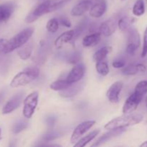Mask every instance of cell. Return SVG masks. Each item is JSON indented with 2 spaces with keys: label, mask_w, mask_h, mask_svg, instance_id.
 <instances>
[{
  "label": "cell",
  "mask_w": 147,
  "mask_h": 147,
  "mask_svg": "<svg viewBox=\"0 0 147 147\" xmlns=\"http://www.w3.org/2000/svg\"><path fill=\"white\" fill-rule=\"evenodd\" d=\"M144 116L140 113H129L123 114L112 119L105 125L104 128L107 130L123 129L129 126H134L141 123L143 121Z\"/></svg>",
  "instance_id": "obj_1"
},
{
  "label": "cell",
  "mask_w": 147,
  "mask_h": 147,
  "mask_svg": "<svg viewBox=\"0 0 147 147\" xmlns=\"http://www.w3.org/2000/svg\"><path fill=\"white\" fill-rule=\"evenodd\" d=\"M40 70L37 67H30L17 73L10 83L11 88H18L27 86L38 78Z\"/></svg>",
  "instance_id": "obj_2"
},
{
  "label": "cell",
  "mask_w": 147,
  "mask_h": 147,
  "mask_svg": "<svg viewBox=\"0 0 147 147\" xmlns=\"http://www.w3.org/2000/svg\"><path fill=\"white\" fill-rule=\"evenodd\" d=\"M34 32V29L33 27H27L14 36L9 40H8L4 54L9 53L16 49L22 47L29 41L30 37L32 36Z\"/></svg>",
  "instance_id": "obj_3"
},
{
  "label": "cell",
  "mask_w": 147,
  "mask_h": 147,
  "mask_svg": "<svg viewBox=\"0 0 147 147\" xmlns=\"http://www.w3.org/2000/svg\"><path fill=\"white\" fill-rule=\"evenodd\" d=\"M38 92L34 91L26 96L23 100V116L26 119H30L34 115L38 104Z\"/></svg>",
  "instance_id": "obj_4"
},
{
  "label": "cell",
  "mask_w": 147,
  "mask_h": 147,
  "mask_svg": "<svg viewBox=\"0 0 147 147\" xmlns=\"http://www.w3.org/2000/svg\"><path fill=\"white\" fill-rule=\"evenodd\" d=\"M141 44L140 34L136 29H131L128 34V42L126 51L129 55L133 56Z\"/></svg>",
  "instance_id": "obj_5"
},
{
  "label": "cell",
  "mask_w": 147,
  "mask_h": 147,
  "mask_svg": "<svg viewBox=\"0 0 147 147\" xmlns=\"http://www.w3.org/2000/svg\"><path fill=\"white\" fill-rule=\"evenodd\" d=\"M95 124H96V121L88 120L82 122L80 124L78 125L76 129H74V131H73V134H72L71 138H70V142L72 144L77 142Z\"/></svg>",
  "instance_id": "obj_6"
},
{
  "label": "cell",
  "mask_w": 147,
  "mask_h": 147,
  "mask_svg": "<svg viewBox=\"0 0 147 147\" xmlns=\"http://www.w3.org/2000/svg\"><path fill=\"white\" fill-rule=\"evenodd\" d=\"M49 13V2L48 0L43 1L42 3L39 4L35 7L25 19V22L27 23H32L38 20L40 17L44 14Z\"/></svg>",
  "instance_id": "obj_7"
},
{
  "label": "cell",
  "mask_w": 147,
  "mask_h": 147,
  "mask_svg": "<svg viewBox=\"0 0 147 147\" xmlns=\"http://www.w3.org/2000/svg\"><path fill=\"white\" fill-rule=\"evenodd\" d=\"M24 93L22 92H20L13 96L6 103L4 107L2 109V113L3 114H8V113H11L18 109L19 106L21 105L22 101L24 100Z\"/></svg>",
  "instance_id": "obj_8"
},
{
  "label": "cell",
  "mask_w": 147,
  "mask_h": 147,
  "mask_svg": "<svg viewBox=\"0 0 147 147\" xmlns=\"http://www.w3.org/2000/svg\"><path fill=\"white\" fill-rule=\"evenodd\" d=\"M142 98L136 96L135 93H131L125 101L122 109V113L123 114L132 113L137 109L138 106L140 104Z\"/></svg>",
  "instance_id": "obj_9"
},
{
  "label": "cell",
  "mask_w": 147,
  "mask_h": 147,
  "mask_svg": "<svg viewBox=\"0 0 147 147\" xmlns=\"http://www.w3.org/2000/svg\"><path fill=\"white\" fill-rule=\"evenodd\" d=\"M85 72H86V67H85L84 64L78 63L70 70L66 78V80L72 84L78 83L83 78Z\"/></svg>",
  "instance_id": "obj_10"
},
{
  "label": "cell",
  "mask_w": 147,
  "mask_h": 147,
  "mask_svg": "<svg viewBox=\"0 0 147 147\" xmlns=\"http://www.w3.org/2000/svg\"><path fill=\"white\" fill-rule=\"evenodd\" d=\"M123 84L121 81H116L110 86L106 93V96L109 101L112 103H116L119 100V96L123 88Z\"/></svg>",
  "instance_id": "obj_11"
},
{
  "label": "cell",
  "mask_w": 147,
  "mask_h": 147,
  "mask_svg": "<svg viewBox=\"0 0 147 147\" xmlns=\"http://www.w3.org/2000/svg\"><path fill=\"white\" fill-rule=\"evenodd\" d=\"M117 26L118 22H116V20L113 19H109L103 22L99 26V32L104 37H110L115 32Z\"/></svg>",
  "instance_id": "obj_12"
},
{
  "label": "cell",
  "mask_w": 147,
  "mask_h": 147,
  "mask_svg": "<svg viewBox=\"0 0 147 147\" xmlns=\"http://www.w3.org/2000/svg\"><path fill=\"white\" fill-rule=\"evenodd\" d=\"M107 9L106 0H98L89 9V15L93 18L101 17L105 14Z\"/></svg>",
  "instance_id": "obj_13"
},
{
  "label": "cell",
  "mask_w": 147,
  "mask_h": 147,
  "mask_svg": "<svg viewBox=\"0 0 147 147\" xmlns=\"http://www.w3.org/2000/svg\"><path fill=\"white\" fill-rule=\"evenodd\" d=\"M126 131V128H123V129H112V130H109V132L104 134L102 136L96 140V142L94 144H92V146H100V145L103 144L105 142H107L108 140H110L112 138L116 137V136H119L123 132Z\"/></svg>",
  "instance_id": "obj_14"
},
{
  "label": "cell",
  "mask_w": 147,
  "mask_h": 147,
  "mask_svg": "<svg viewBox=\"0 0 147 147\" xmlns=\"http://www.w3.org/2000/svg\"><path fill=\"white\" fill-rule=\"evenodd\" d=\"M91 5V1H88V0L80 1V3L73 7L71 11H70V14L73 17H80L90 9V7H92Z\"/></svg>",
  "instance_id": "obj_15"
},
{
  "label": "cell",
  "mask_w": 147,
  "mask_h": 147,
  "mask_svg": "<svg viewBox=\"0 0 147 147\" xmlns=\"http://www.w3.org/2000/svg\"><path fill=\"white\" fill-rule=\"evenodd\" d=\"M15 9V4L12 2L4 3L0 5V22L7 21Z\"/></svg>",
  "instance_id": "obj_16"
},
{
  "label": "cell",
  "mask_w": 147,
  "mask_h": 147,
  "mask_svg": "<svg viewBox=\"0 0 147 147\" xmlns=\"http://www.w3.org/2000/svg\"><path fill=\"white\" fill-rule=\"evenodd\" d=\"M74 37V30H70L62 33L60 35L57 37V38L55 40V46L57 49L60 50L65 45L66 43L70 42L73 40Z\"/></svg>",
  "instance_id": "obj_17"
},
{
  "label": "cell",
  "mask_w": 147,
  "mask_h": 147,
  "mask_svg": "<svg viewBox=\"0 0 147 147\" xmlns=\"http://www.w3.org/2000/svg\"><path fill=\"white\" fill-rule=\"evenodd\" d=\"M101 39V34L100 32H94L86 35L83 39V45L86 47L96 46L99 43Z\"/></svg>",
  "instance_id": "obj_18"
},
{
  "label": "cell",
  "mask_w": 147,
  "mask_h": 147,
  "mask_svg": "<svg viewBox=\"0 0 147 147\" xmlns=\"http://www.w3.org/2000/svg\"><path fill=\"white\" fill-rule=\"evenodd\" d=\"M99 133H100V130L99 129H96V130L93 131L89 133L88 135H86V136H83V138L80 139V140L78 141L77 143L74 144V146L77 147H83L86 146L88 144L90 143L91 141H93L98 135Z\"/></svg>",
  "instance_id": "obj_19"
},
{
  "label": "cell",
  "mask_w": 147,
  "mask_h": 147,
  "mask_svg": "<svg viewBox=\"0 0 147 147\" xmlns=\"http://www.w3.org/2000/svg\"><path fill=\"white\" fill-rule=\"evenodd\" d=\"M32 50L33 44L31 42H29L27 44L24 45L22 47H21V48L17 52V54H18L20 59H22L23 60H26L30 57L32 53Z\"/></svg>",
  "instance_id": "obj_20"
},
{
  "label": "cell",
  "mask_w": 147,
  "mask_h": 147,
  "mask_svg": "<svg viewBox=\"0 0 147 147\" xmlns=\"http://www.w3.org/2000/svg\"><path fill=\"white\" fill-rule=\"evenodd\" d=\"M72 83H69L66 79L65 80H57L50 84V88L55 91H62L72 86Z\"/></svg>",
  "instance_id": "obj_21"
},
{
  "label": "cell",
  "mask_w": 147,
  "mask_h": 147,
  "mask_svg": "<svg viewBox=\"0 0 147 147\" xmlns=\"http://www.w3.org/2000/svg\"><path fill=\"white\" fill-rule=\"evenodd\" d=\"M112 50V47L111 46H104L100 50L96 51L93 55V60L95 62H98L100 60H105L106 56Z\"/></svg>",
  "instance_id": "obj_22"
},
{
  "label": "cell",
  "mask_w": 147,
  "mask_h": 147,
  "mask_svg": "<svg viewBox=\"0 0 147 147\" xmlns=\"http://www.w3.org/2000/svg\"><path fill=\"white\" fill-rule=\"evenodd\" d=\"M134 93L143 99L144 96L147 93V80H142L139 82L135 87Z\"/></svg>",
  "instance_id": "obj_23"
},
{
  "label": "cell",
  "mask_w": 147,
  "mask_h": 147,
  "mask_svg": "<svg viewBox=\"0 0 147 147\" xmlns=\"http://www.w3.org/2000/svg\"><path fill=\"white\" fill-rule=\"evenodd\" d=\"M96 69L97 73L102 76H106L109 73V66L105 60L96 62Z\"/></svg>",
  "instance_id": "obj_24"
},
{
  "label": "cell",
  "mask_w": 147,
  "mask_h": 147,
  "mask_svg": "<svg viewBox=\"0 0 147 147\" xmlns=\"http://www.w3.org/2000/svg\"><path fill=\"white\" fill-rule=\"evenodd\" d=\"M70 1L71 0H48L49 13L62 8Z\"/></svg>",
  "instance_id": "obj_25"
},
{
  "label": "cell",
  "mask_w": 147,
  "mask_h": 147,
  "mask_svg": "<svg viewBox=\"0 0 147 147\" xmlns=\"http://www.w3.org/2000/svg\"><path fill=\"white\" fill-rule=\"evenodd\" d=\"M134 15L136 17H141L145 13V4L144 0H137L135 2L132 9Z\"/></svg>",
  "instance_id": "obj_26"
},
{
  "label": "cell",
  "mask_w": 147,
  "mask_h": 147,
  "mask_svg": "<svg viewBox=\"0 0 147 147\" xmlns=\"http://www.w3.org/2000/svg\"><path fill=\"white\" fill-rule=\"evenodd\" d=\"M59 24H60L59 20L55 18H53L47 22L46 24V29L49 32L55 33L58 30Z\"/></svg>",
  "instance_id": "obj_27"
},
{
  "label": "cell",
  "mask_w": 147,
  "mask_h": 147,
  "mask_svg": "<svg viewBox=\"0 0 147 147\" xmlns=\"http://www.w3.org/2000/svg\"><path fill=\"white\" fill-rule=\"evenodd\" d=\"M139 69H138L137 65H129L128 66L123 67L121 69L122 74L125 76H134L136 73H139Z\"/></svg>",
  "instance_id": "obj_28"
},
{
  "label": "cell",
  "mask_w": 147,
  "mask_h": 147,
  "mask_svg": "<svg viewBox=\"0 0 147 147\" xmlns=\"http://www.w3.org/2000/svg\"><path fill=\"white\" fill-rule=\"evenodd\" d=\"M28 127V123L24 120H20L14 125L12 132L14 134H19Z\"/></svg>",
  "instance_id": "obj_29"
},
{
  "label": "cell",
  "mask_w": 147,
  "mask_h": 147,
  "mask_svg": "<svg viewBox=\"0 0 147 147\" xmlns=\"http://www.w3.org/2000/svg\"><path fill=\"white\" fill-rule=\"evenodd\" d=\"M131 24V20L127 17H123L118 21V27L121 31H126Z\"/></svg>",
  "instance_id": "obj_30"
},
{
  "label": "cell",
  "mask_w": 147,
  "mask_h": 147,
  "mask_svg": "<svg viewBox=\"0 0 147 147\" xmlns=\"http://www.w3.org/2000/svg\"><path fill=\"white\" fill-rule=\"evenodd\" d=\"M71 86L68 88L65 89L64 90H62L61 92L60 93V95L63 98H70L72 97V96H75L78 93V92L80 90V88L78 87H76V88H70Z\"/></svg>",
  "instance_id": "obj_31"
},
{
  "label": "cell",
  "mask_w": 147,
  "mask_h": 147,
  "mask_svg": "<svg viewBox=\"0 0 147 147\" xmlns=\"http://www.w3.org/2000/svg\"><path fill=\"white\" fill-rule=\"evenodd\" d=\"M60 136V134L58 132L56 131H50L48 133L46 134L44 136H43V139L47 142H50V141H53L55 139H57Z\"/></svg>",
  "instance_id": "obj_32"
},
{
  "label": "cell",
  "mask_w": 147,
  "mask_h": 147,
  "mask_svg": "<svg viewBox=\"0 0 147 147\" xmlns=\"http://www.w3.org/2000/svg\"><path fill=\"white\" fill-rule=\"evenodd\" d=\"M80 60V55L78 52H75L67 58V62L71 64H77Z\"/></svg>",
  "instance_id": "obj_33"
},
{
  "label": "cell",
  "mask_w": 147,
  "mask_h": 147,
  "mask_svg": "<svg viewBox=\"0 0 147 147\" xmlns=\"http://www.w3.org/2000/svg\"><path fill=\"white\" fill-rule=\"evenodd\" d=\"M147 55V27L144 34L143 48L142 51V57H145Z\"/></svg>",
  "instance_id": "obj_34"
},
{
  "label": "cell",
  "mask_w": 147,
  "mask_h": 147,
  "mask_svg": "<svg viewBox=\"0 0 147 147\" xmlns=\"http://www.w3.org/2000/svg\"><path fill=\"white\" fill-rule=\"evenodd\" d=\"M126 65V61L124 60H122V59H120V60H114L112 63V66H113L114 68H123L124 66Z\"/></svg>",
  "instance_id": "obj_35"
},
{
  "label": "cell",
  "mask_w": 147,
  "mask_h": 147,
  "mask_svg": "<svg viewBox=\"0 0 147 147\" xmlns=\"http://www.w3.org/2000/svg\"><path fill=\"white\" fill-rule=\"evenodd\" d=\"M59 22H60V24H61V25L64 26V27H67V28L70 27L72 25L70 20H69L67 18H66L65 17H60V19H59Z\"/></svg>",
  "instance_id": "obj_36"
},
{
  "label": "cell",
  "mask_w": 147,
  "mask_h": 147,
  "mask_svg": "<svg viewBox=\"0 0 147 147\" xmlns=\"http://www.w3.org/2000/svg\"><path fill=\"white\" fill-rule=\"evenodd\" d=\"M7 42H8V40H6V39H0V54L5 53Z\"/></svg>",
  "instance_id": "obj_37"
},
{
  "label": "cell",
  "mask_w": 147,
  "mask_h": 147,
  "mask_svg": "<svg viewBox=\"0 0 147 147\" xmlns=\"http://www.w3.org/2000/svg\"><path fill=\"white\" fill-rule=\"evenodd\" d=\"M56 122V118L55 116H50V117L47 118L46 119V123H47V125L49 126H53L55 125Z\"/></svg>",
  "instance_id": "obj_38"
},
{
  "label": "cell",
  "mask_w": 147,
  "mask_h": 147,
  "mask_svg": "<svg viewBox=\"0 0 147 147\" xmlns=\"http://www.w3.org/2000/svg\"><path fill=\"white\" fill-rule=\"evenodd\" d=\"M137 67H138V69H139V72H142V73H144V72H145L146 70V66H145L144 64H142V63L137 64Z\"/></svg>",
  "instance_id": "obj_39"
},
{
  "label": "cell",
  "mask_w": 147,
  "mask_h": 147,
  "mask_svg": "<svg viewBox=\"0 0 147 147\" xmlns=\"http://www.w3.org/2000/svg\"><path fill=\"white\" fill-rule=\"evenodd\" d=\"M140 146L142 147H147V141H146V142H144V143H142V144L140 145Z\"/></svg>",
  "instance_id": "obj_40"
},
{
  "label": "cell",
  "mask_w": 147,
  "mask_h": 147,
  "mask_svg": "<svg viewBox=\"0 0 147 147\" xmlns=\"http://www.w3.org/2000/svg\"><path fill=\"white\" fill-rule=\"evenodd\" d=\"M3 93L2 92H0V103H1V100H2V98H3Z\"/></svg>",
  "instance_id": "obj_41"
},
{
  "label": "cell",
  "mask_w": 147,
  "mask_h": 147,
  "mask_svg": "<svg viewBox=\"0 0 147 147\" xmlns=\"http://www.w3.org/2000/svg\"><path fill=\"white\" fill-rule=\"evenodd\" d=\"M145 104H146V106L147 108V96L146 97V99H145Z\"/></svg>",
  "instance_id": "obj_42"
},
{
  "label": "cell",
  "mask_w": 147,
  "mask_h": 147,
  "mask_svg": "<svg viewBox=\"0 0 147 147\" xmlns=\"http://www.w3.org/2000/svg\"><path fill=\"white\" fill-rule=\"evenodd\" d=\"M1 139V129H0V140Z\"/></svg>",
  "instance_id": "obj_43"
},
{
  "label": "cell",
  "mask_w": 147,
  "mask_h": 147,
  "mask_svg": "<svg viewBox=\"0 0 147 147\" xmlns=\"http://www.w3.org/2000/svg\"><path fill=\"white\" fill-rule=\"evenodd\" d=\"M122 1H123V0H122Z\"/></svg>",
  "instance_id": "obj_44"
}]
</instances>
